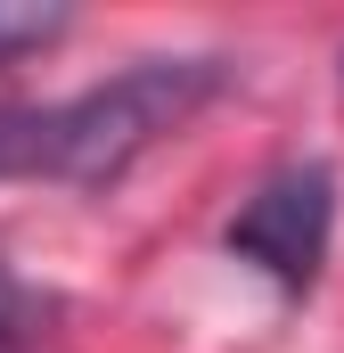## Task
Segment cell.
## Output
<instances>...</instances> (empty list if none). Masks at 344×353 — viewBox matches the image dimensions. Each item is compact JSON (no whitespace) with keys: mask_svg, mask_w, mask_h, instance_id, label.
I'll list each match as a JSON object with an SVG mask.
<instances>
[{"mask_svg":"<svg viewBox=\"0 0 344 353\" xmlns=\"http://www.w3.org/2000/svg\"><path fill=\"white\" fill-rule=\"evenodd\" d=\"M222 83H230L222 58H140V66H123L115 83H98V90H83V99H66V107H50L41 181H66V189H107V181H123Z\"/></svg>","mask_w":344,"mask_h":353,"instance_id":"cell-1","label":"cell"},{"mask_svg":"<svg viewBox=\"0 0 344 353\" xmlns=\"http://www.w3.org/2000/svg\"><path fill=\"white\" fill-rule=\"evenodd\" d=\"M328 230H336V173L328 165H287L238 205L230 255H246L255 271H270L279 288L303 296L328 263Z\"/></svg>","mask_w":344,"mask_h":353,"instance_id":"cell-2","label":"cell"},{"mask_svg":"<svg viewBox=\"0 0 344 353\" xmlns=\"http://www.w3.org/2000/svg\"><path fill=\"white\" fill-rule=\"evenodd\" d=\"M50 321H58V296H50V288H33L25 271H8V263H0V353L33 345Z\"/></svg>","mask_w":344,"mask_h":353,"instance_id":"cell-3","label":"cell"},{"mask_svg":"<svg viewBox=\"0 0 344 353\" xmlns=\"http://www.w3.org/2000/svg\"><path fill=\"white\" fill-rule=\"evenodd\" d=\"M50 107H0V181H41Z\"/></svg>","mask_w":344,"mask_h":353,"instance_id":"cell-4","label":"cell"},{"mask_svg":"<svg viewBox=\"0 0 344 353\" xmlns=\"http://www.w3.org/2000/svg\"><path fill=\"white\" fill-rule=\"evenodd\" d=\"M66 33V8H25V0H0V66H17L25 50H50Z\"/></svg>","mask_w":344,"mask_h":353,"instance_id":"cell-5","label":"cell"}]
</instances>
